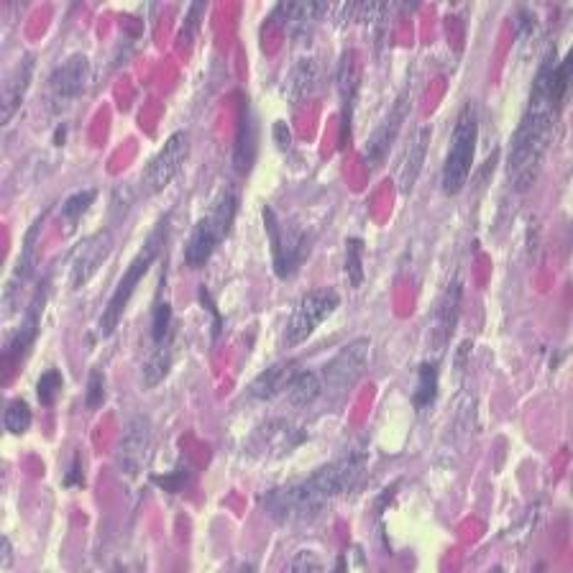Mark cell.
<instances>
[{"label":"cell","instance_id":"603a6c76","mask_svg":"<svg viewBox=\"0 0 573 573\" xmlns=\"http://www.w3.org/2000/svg\"><path fill=\"white\" fill-rule=\"evenodd\" d=\"M284 394H287V402H290L295 410L310 407L325 394L323 379H320L318 371H297L292 382L287 384V389H284Z\"/></svg>","mask_w":573,"mask_h":573},{"label":"cell","instance_id":"d6986e66","mask_svg":"<svg viewBox=\"0 0 573 573\" xmlns=\"http://www.w3.org/2000/svg\"><path fill=\"white\" fill-rule=\"evenodd\" d=\"M430 136H433L430 126H420L415 131V136H412V144L407 146L405 159H402V167H400V177H397L402 195H410V192L415 190L417 177H420V172H423Z\"/></svg>","mask_w":573,"mask_h":573},{"label":"cell","instance_id":"836d02e7","mask_svg":"<svg viewBox=\"0 0 573 573\" xmlns=\"http://www.w3.org/2000/svg\"><path fill=\"white\" fill-rule=\"evenodd\" d=\"M197 297H200V302H203V307H208V313L213 315V341H218L220 333H223V315L218 313V305L213 302V297H210V292L205 290V284L200 287V292H197Z\"/></svg>","mask_w":573,"mask_h":573},{"label":"cell","instance_id":"f1b7e54d","mask_svg":"<svg viewBox=\"0 0 573 573\" xmlns=\"http://www.w3.org/2000/svg\"><path fill=\"white\" fill-rule=\"evenodd\" d=\"M64 389V377L59 369H47L36 382V397L44 407H54L59 400V394Z\"/></svg>","mask_w":573,"mask_h":573},{"label":"cell","instance_id":"e0dca14e","mask_svg":"<svg viewBox=\"0 0 573 573\" xmlns=\"http://www.w3.org/2000/svg\"><path fill=\"white\" fill-rule=\"evenodd\" d=\"M305 440V433L300 428H295L287 420H272V423L261 425L259 430L251 438V448L261 451V456H267L269 451H277V456L290 453L292 448H297Z\"/></svg>","mask_w":573,"mask_h":573},{"label":"cell","instance_id":"ffe728a7","mask_svg":"<svg viewBox=\"0 0 573 573\" xmlns=\"http://www.w3.org/2000/svg\"><path fill=\"white\" fill-rule=\"evenodd\" d=\"M295 374H297L295 361H277V364H272L269 369L261 371L259 377L249 384V397L261 402L274 400V397H279V394L287 389V384L292 382Z\"/></svg>","mask_w":573,"mask_h":573},{"label":"cell","instance_id":"277c9868","mask_svg":"<svg viewBox=\"0 0 573 573\" xmlns=\"http://www.w3.org/2000/svg\"><path fill=\"white\" fill-rule=\"evenodd\" d=\"M164 236H167V218L159 220V226L151 231V236L146 238V244L141 246L139 254L131 259L128 269L123 272L121 282L116 284V290H113V295H110L103 315H100V323H98L100 338H110L113 333H116V328L123 320V313H126L128 302H131V297H134L136 287H139V282L146 277V272H149L151 264L157 261L159 251H162Z\"/></svg>","mask_w":573,"mask_h":573},{"label":"cell","instance_id":"9a60e30c","mask_svg":"<svg viewBox=\"0 0 573 573\" xmlns=\"http://www.w3.org/2000/svg\"><path fill=\"white\" fill-rule=\"evenodd\" d=\"M256 151H259V128H256L251 100L241 95L238 103V126H236V144H233V167L238 174H249L254 169Z\"/></svg>","mask_w":573,"mask_h":573},{"label":"cell","instance_id":"e575fe53","mask_svg":"<svg viewBox=\"0 0 573 573\" xmlns=\"http://www.w3.org/2000/svg\"><path fill=\"white\" fill-rule=\"evenodd\" d=\"M64 487H85V474H82V453H75L70 471L64 474Z\"/></svg>","mask_w":573,"mask_h":573},{"label":"cell","instance_id":"484cf974","mask_svg":"<svg viewBox=\"0 0 573 573\" xmlns=\"http://www.w3.org/2000/svg\"><path fill=\"white\" fill-rule=\"evenodd\" d=\"M95 197H98V190H80L64 200L62 208H59V215H62L64 226H67V233L75 231L82 215L95 203Z\"/></svg>","mask_w":573,"mask_h":573},{"label":"cell","instance_id":"3957f363","mask_svg":"<svg viewBox=\"0 0 573 573\" xmlns=\"http://www.w3.org/2000/svg\"><path fill=\"white\" fill-rule=\"evenodd\" d=\"M238 213V190L233 185H223L215 200L210 203L208 213L197 220L185 246V264L190 269H203L218 246L231 236L233 220Z\"/></svg>","mask_w":573,"mask_h":573},{"label":"cell","instance_id":"2e32d148","mask_svg":"<svg viewBox=\"0 0 573 573\" xmlns=\"http://www.w3.org/2000/svg\"><path fill=\"white\" fill-rule=\"evenodd\" d=\"M44 300H47V287H44V290H36L34 300H31L29 310H26V315H24V323H21V328H18L11 338H8V343H6L8 364H18V361L29 354V348L34 346L36 336H39Z\"/></svg>","mask_w":573,"mask_h":573},{"label":"cell","instance_id":"83f0119b","mask_svg":"<svg viewBox=\"0 0 573 573\" xmlns=\"http://www.w3.org/2000/svg\"><path fill=\"white\" fill-rule=\"evenodd\" d=\"M31 423H34V412H31L29 402L21 400V397L8 402L6 412H3V425H6L8 433L24 435L31 428Z\"/></svg>","mask_w":573,"mask_h":573},{"label":"cell","instance_id":"d6a6232c","mask_svg":"<svg viewBox=\"0 0 573 573\" xmlns=\"http://www.w3.org/2000/svg\"><path fill=\"white\" fill-rule=\"evenodd\" d=\"M287 568L290 571H323V561L313 550H300V553H295V558H292Z\"/></svg>","mask_w":573,"mask_h":573},{"label":"cell","instance_id":"9c48e42d","mask_svg":"<svg viewBox=\"0 0 573 573\" xmlns=\"http://www.w3.org/2000/svg\"><path fill=\"white\" fill-rule=\"evenodd\" d=\"M369 354L371 338L361 336L354 338L351 343H346V346L323 366V371H320L325 392L343 394L348 392V389H354L356 382L361 379V374H364L366 364H369Z\"/></svg>","mask_w":573,"mask_h":573},{"label":"cell","instance_id":"5b68a950","mask_svg":"<svg viewBox=\"0 0 573 573\" xmlns=\"http://www.w3.org/2000/svg\"><path fill=\"white\" fill-rule=\"evenodd\" d=\"M476 141H479V118H476V105L469 100L458 110L451 131V146H448L446 164H443L440 182H443L446 195H458L469 185V177L474 172Z\"/></svg>","mask_w":573,"mask_h":573},{"label":"cell","instance_id":"ba28073f","mask_svg":"<svg viewBox=\"0 0 573 573\" xmlns=\"http://www.w3.org/2000/svg\"><path fill=\"white\" fill-rule=\"evenodd\" d=\"M187 159H190V134L187 131H174L141 172L144 195H159V192L167 190L180 177Z\"/></svg>","mask_w":573,"mask_h":573},{"label":"cell","instance_id":"f546056e","mask_svg":"<svg viewBox=\"0 0 573 573\" xmlns=\"http://www.w3.org/2000/svg\"><path fill=\"white\" fill-rule=\"evenodd\" d=\"M190 481H192V471H190V466L187 464H180L177 469L172 471L169 476H154V484H159V487L164 489V492H169V494H180V492H185L187 487H190Z\"/></svg>","mask_w":573,"mask_h":573},{"label":"cell","instance_id":"8d00e7d4","mask_svg":"<svg viewBox=\"0 0 573 573\" xmlns=\"http://www.w3.org/2000/svg\"><path fill=\"white\" fill-rule=\"evenodd\" d=\"M274 139H277L279 149H282V151L290 149V146H292V134H290V128H287V123H282V121L274 123Z\"/></svg>","mask_w":573,"mask_h":573},{"label":"cell","instance_id":"44dd1931","mask_svg":"<svg viewBox=\"0 0 573 573\" xmlns=\"http://www.w3.org/2000/svg\"><path fill=\"white\" fill-rule=\"evenodd\" d=\"M338 82H341V149L351 139V123H354V105L359 95V82H356L354 67L348 64V54H343L341 70H338Z\"/></svg>","mask_w":573,"mask_h":573},{"label":"cell","instance_id":"30bf717a","mask_svg":"<svg viewBox=\"0 0 573 573\" xmlns=\"http://www.w3.org/2000/svg\"><path fill=\"white\" fill-rule=\"evenodd\" d=\"M87 82H90V59L85 54H72L70 59H64L47 80L49 110L64 113L70 105H75V100L87 90Z\"/></svg>","mask_w":573,"mask_h":573},{"label":"cell","instance_id":"1f68e13d","mask_svg":"<svg viewBox=\"0 0 573 573\" xmlns=\"http://www.w3.org/2000/svg\"><path fill=\"white\" fill-rule=\"evenodd\" d=\"M315 80H318V67H315L313 59H305L295 70V75H292V87H297L295 98H302L305 93H310V87L315 85Z\"/></svg>","mask_w":573,"mask_h":573},{"label":"cell","instance_id":"52a82bcc","mask_svg":"<svg viewBox=\"0 0 573 573\" xmlns=\"http://www.w3.org/2000/svg\"><path fill=\"white\" fill-rule=\"evenodd\" d=\"M338 305H341V295L333 287H320V290L305 292L297 300L287 325H284V348H295L305 343L330 315L336 313Z\"/></svg>","mask_w":573,"mask_h":573},{"label":"cell","instance_id":"7402d4cb","mask_svg":"<svg viewBox=\"0 0 573 573\" xmlns=\"http://www.w3.org/2000/svg\"><path fill=\"white\" fill-rule=\"evenodd\" d=\"M438 384H440V359L423 361L417 366V387L412 392V405L420 415L433 410L435 400H438Z\"/></svg>","mask_w":573,"mask_h":573},{"label":"cell","instance_id":"f35d334b","mask_svg":"<svg viewBox=\"0 0 573 573\" xmlns=\"http://www.w3.org/2000/svg\"><path fill=\"white\" fill-rule=\"evenodd\" d=\"M62 141H64V126L57 128V136H54V144L57 146H62Z\"/></svg>","mask_w":573,"mask_h":573},{"label":"cell","instance_id":"4dcf8cb0","mask_svg":"<svg viewBox=\"0 0 573 573\" xmlns=\"http://www.w3.org/2000/svg\"><path fill=\"white\" fill-rule=\"evenodd\" d=\"M103 402H105V374H103V369L95 366V369L90 371V379H87L85 407L90 412H95L100 405H103Z\"/></svg>","mask_w":573,"mask_h":573},{"label":"cell","instance_id":"74e56055","mask_svg":"<svg viewBox=\"0 0 573 573\" xmlns=\"http://www.w3.org/2000/svg\"><path fill=\"white\" fill-rule=\"evenodd\" d=\"M11 540L3 538V568H11Z\"/></svg>","mask_w":573,"mask_h":573},{"label":"cell","instance_id":"4fadbf2b","mask_svg":"<svg viewBox=\"0 0 573 573\" xmlns=\"http://www.w3.org/2000/svg\"><path fill=\"white\" fill-rule=\"evenodd\" d=\"M151 448V420L139 415L123 430L121 440L116 446V466L121 474L139 476L146 466Z\"/></svg>","mask_w":573,"mask_h":573},{"label":"cell","instance_id":"d590c367","mask_svg":"<svg viewBox=\"0 0 573 573\" xmlns=\"http://www.w3.org/2000/svg\"><path fill=\"white\" fill-rule=\"evenodd\" d=\"M205 11L203 3H195V6H190V13H187V31L185 34H180L182 41H190L192 39V31L197 29V16Z\"/></svg>","mask_w":573,"mask_h":573},{"label":"cell","instance_id":"6da1fadb","mask_svg":"<svg viewBox=\"0 0 573 573\" xmlns=\"http://www.w3.org/2000/svg\"><path fill=\"white\" fill-rule=\"evenodd\" d=\"M556 64L558 49L550 47L538 67V75H535L533 90H530V100H527V108L520 118V126H517L515 136H512L507 177H510L515 192H525L533 187L540 162H543L545 151H548L550 141L556 136L558 116L561 113L553 110L548 100V85Z\"/></svg>","mask_w":573,"mask_h":573},{"label":"cell","instance_id":"5bb4252c","mask_svg":"<svg viewBox=\"0 0 573 573\" xmlns=\"http://www.w3.org/2000/svg\"><path fill=\"white\" fill-rule=\"evenodd\" d=\"M407 113H410V95L402 93L400 98H397V103L392 105V110H389V116L384 118L377 131L371 134L369 144H366V164L377 169L379 164L387 159L389 149H392L397 136H400L402 123L407 121Z\"/></svg>","mask_w":573,"mask_h":573},{"label":"cell","instance_id":"7c38bea8","mask_svg":"<svg viewBox=\"0 0 573 573\" xmlns=\"http://www.w3.org/2000/svg\"><path fill=\"white\" fill-rule=\"evenodd\" d=\"M110 251H113V231H110V228H100V231L82 238L70 261L72 290H82V287L98 274V269L103 267Z\"/></svg>","mask_w":573,"mask_h":573},{"label":"cell","instance_id":"4316f807","mask_svg":"<svg viewBox=\"0 0 573 573\" xmlns=\"http://www.w3.org/2000/svg\"><path fill=\"white\" fill-rule=\"evenodd\" d=\"M364 238L351 236L346 238V279L351 290H359L364 284Z\"/></svg>","mask_w":573,"mask_h":573},{"label":"cell","instance_id":"d4e9b609","mask_svg":"<svg viewBox=\"0 0 573 573\" xmlns=\"http://www.w3.org/2000/svg\"><path fill=\"white\" fill-rule=\"evenodd\" d=\"M162 290L164 274L162 282H159L157 300H154V307H151V346H162V343H167L169 338H172V305H169V300H164Z\"/></svg>","mask_w":573,"mask_h":573},{"label":"cell","instance_id":"ac0fdd59","mask_svg":"<svg viewBox=\"0 0 573 573\" xmlns=\"http://www.w3.org/2000/svg\"><path fill=\"white\" fill-rule=\"evenodd\" d=\"M34 67V54H24V57L16 62V67L6 75V82H3V123H11L13 113L24 103L26 93H29L31 77H34Z\"/></svg>","mask_w":573,"mask_h":573},{"label":"cell","instance_id":"cb8c5ba5","mask_svg":"<svg viewBox=\"0 0 573 573\" xmlns=\"http://www.w3.org/2000/svg\"><path fill=\"white\" fill-rule=\"evenodd\" d=\"M174 364V338H169L162 346L151 348L149 359L141 366V384L144 389H154L157 384H162L167 379L169 369Z\"/></svg>","mask_w":573,"mask_h":573},{"label":"cell","instance_id":"8992f818","mask_svg":"<svg viewBox=\"0 0 573 573\" xmlns=\"http://www.w3.org/2000/svg\"><path fill=\"white\" fill-rule=\"evenodd\" d=\"M261 218H264L269 246H272L274 274L279 279H292L310 254V238L302 228L284 226L272 205H264Z\"/></svg>","mask_w":573,"mask_h":573},{"label":"cell","instance_id":"8fae6325","mask_svg":"<svg viewBox=\"0 0 573 573\" xmlns=\"http://www.w3.org/2000/svg\"><path fill=\"white\" fill-rule=\"evenodd\" d=\"M461 297H464V284L458 277H453L451 284L443 290V295L435 300L428 330V346L435 351V359L446 354L448 343L456 333L458 318H461Z\"/></svg>","mask_w":573,"mask_h":573},{"label":"cell","instance_id":"7a4b0ae2","mask_svg":"<svg viewBox=\"0 0 573 573\" xmlns=\"http://www.w3.org/2000/svg\"><path fill=\"white\" fill-rule=\"evenodd\" d=\"M361 471H364V453H346L333 464L315 469L307 479L269 489L261 497V504L277 525L313 522L333 499L354 487Z\"/></svg>","mask_w":573,"mask_h":573}]
</instances>
